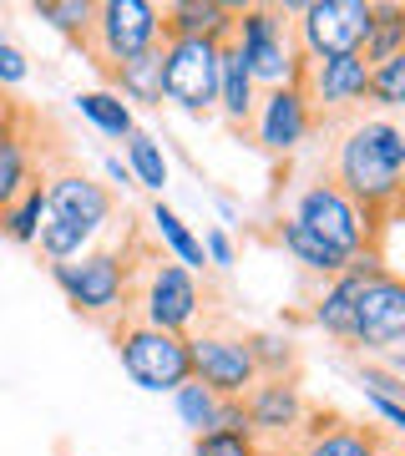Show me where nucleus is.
<instances>
[{"mask_svg": "<svg viewBox=\"0 0 405 456\" xmlns=\"http://www.w3.org/2000/svg\"><path fill=\"white\" fill-rule=\"evenodd\" d=\"M360 213H370L385 228L395 218L405 183V127L390 117H355L344 122L340 142L329 152V178Z\"/></svg>", "mask_w": 405, "mask_h": 456, "instance_id": "f257e3e1", "label": "nucleus"}, {"mask_svg": "<svg viewBox=\"0 0 405 456\" xmlns=\"http://www.w3.org/2000/svg\"><path fill=\"white\" fill-rule=\"evenodd\" d=\"M132 274H137V264H127L122 248H97V254H81L71 264H51V279L61 284L66 305L92 325H117V314L127 320Z\"/></svg>", "mask_w": 405, "mask_h": 456, "instance_id": "f03ea898", "label": "nucleus"}, {"mask_svg": "<svg viewBox=\"0 0 405 456\" xmlns=\"http://www.w3.org/2000/svg\"><path fill=\"white\" fill-rule=\"evenodd\" d=\"M294 11L299 5H243L239 11V26H233V41H239L243 51V66H248V77H254V86H289L294 77H299V66H304V56H299V46H294Z\"/></svg>", "mask_w": 405, "mask_h": 456, "instance_id": "7ed1b4c3", "label": "nucleus"}, {"mask_svg": "<svg viewBox=\"0 0 405 456\" xmlns=\"http://www.w3.org/2000/svg\"><path fill=\"white\" fill-rule=\"evenodd\" d=\"M112 345L122 370L142 386V391H178L193 380V355H188V335L142 325V320H122L112 325Z\"/></svg>", "mask_w": 405, "mask_h": 456, "instance_id": "20e7f679", "label": "nucleus"}, {"mask_svg": "<svg viewBox=\"0 0 405 456\" xmlns=\"http://www.w3.org/2000/svg\"><path fill=\"white\" fill-rule=\"evenodd\" d=\"M294 46L304 61H335V56H360L370 36L375 0H309L294 11Z\"/></svg>", "mask_w": 405, "mask_h": 456, "instance_id": "39448f33", "label": "nucleus"}, {"mask_svg": "<svg viewBox=\"0 0 405 456\" xmlns=\"http://www.w3.org/2000/svg\"><path fill=\"white\" fill-rule=\"evenodd\" d=\"M299 86H304V102L314 112V127H344V122L365 117V107H370V66L360 56L304 61Z\"/></svg>", "mask_w": 405, "mask_h": 456, "instance_id": "423d86ee", "label": "nucleus"}, {"mask_svg": "<svg viewBox=\"0 0 405 456\" xmlns=\"http://www.w3.org/2000/svg\"><path fill=\"white\" fill-rule=\"evenodd\" d=\"M289 218L294 224H304V228H314L324 244H335L340 254H350V259L375 254V248H380V233H385L370 213H360L335 183H324V178L309 183L304 193H299V203H294Z\"/></svg>", "mask_w": 405, "mask_h": 456, "instance_id": "0eeeda50", "label": "nucleus"}, {"mask_svg": "<svg viewBox=\"0 0 405 456\" xmlns=\"http://www.w3.org/2000/svg\"><path fill=\"white\" fill-rule=\"evenodd\" d=\"M162 46V11L147 5V0H101L97 20H92V36H86V56L97 71L117 61H132L142 51Z\"/></svg>", "mask_w": 405, "mask_h": 456, "instance_id": "6e6552de", "label": "nucleus"}, {"mask_svg": "<svg viewBox=\"0 0 405 456\" xmlns=\"http://www.w3.org/2000/svg\"><path fill=\"white\" fill-rule=\"evenodd\" d=\"M218 46L223 41H162V102L208 122L218 112Z\"/></svg>", "mask_w": 405, "mask_h": 456, "instance_id": "1a4fd4ad", "label": "nucleus"}, {"mask_svg": "<svg viewBox=\"0 0 405 456\" xmlns=\"http://www.w3.org/2000/svg\"><path fill=\"white\" fill-rule=\"evenodd\" d=\"M203 310V294H198V279L182 269V264H167L158 259L147 269V284L142 294L132 299L127 320H142V325H158V330H173V335H188Z\"/></svg>", "mask_w": 405, "mask_h": 456, "instance_id": "9d476101", "label": "nucleus"}, {"mask_svg": "<svg viewBox=\"0 0 405 456\" xmlns=\"http://www.w3.org/2000/svg\"><path fill=\"white\" fill-rule=\"evenodd\" d=\"M355 350H401L405 345V279L401 274H375L360 284L355 299V335H350Z\"/></svg>", "mask_w": 405, "mask_h": 456, "instance_id": "9b49d317", "label": "nucleus"}, {"mask_svg": "<svg viewBox=\"0 0 405 456\" xmlns=\"http://www.w3.org/2000/svg\"><path fill=\"white\" fill-rule=\"evenodd\" d=\"M188 355H193V380H203L218 401H243L259 386V365L248 355L243 335H208L203 330L188 340Z\"/></svg>", "mask_w": 405, "mask_h": 456, "instance_id": "f8f14e48", "label": "nucleus"}, {"mask_svg": "<svg viewBox=\"0 0 405 456\" xmlns=\"http://www.w3.org/2000/svg\"><path fill=\"white\" fill-rule=\"evenodd\" d=\"M243 411H248V431L259 446H294L309 416V401L299 391V380H259L243 395Z\"/></svg>", "mask_w": 405, "mask_h": 456, "instance_id": "ddd939ff", "label": "nucleus"}, {"mask_svg": "<svg viewBox=\"0 0 405 456\" xmlns=\"http://www.w3.org/2000/svg\"><path fill=\"white\" fill-rule=\"evenodd\" d=\"M309 132H314V112H309L299 77H294L289 86H274V92H263L259 97V107H254V137H259L263 152L289 158V152L304 147Z\"/></svg>", "mask_w": 405, "mask_h": 456, "instance_id": "4468645a", "label": "nucleus"}, {"mask_svg": "<svg viewBox=\"0 0 405 456\" xmlns=\"http://www.w3.org/2000/svg\"><path fill=\"white\" fill-rule=\"evenodd\" d=\"M385 446V431L340 411H309L299 436H294V456H375Z\"/></svg>", "mask_w": 405, "mask_h": 456, "instance_id": "2eb2a0df", "label": "nucleus"}, {"mask_svg": "<svg viewBox=\"0 0 405 456\" xmlns=\"http://www.w3.org/2000/svg\"><path fill=\"white\" fill-rule=\"evenodd\" d=\"M112 208H117V198L107 193L97 178L77 173V167L46 178V213H51V218H61V224H71L81 239L101 233V224L112 218Z\"/></svg>", "mask_w": 405, "mask_h": 456, "instance_id": "dca6fc26", "label": "nucleus"}, {"mask_svg": "<svg viewBox=\"0 0 405 456\" xmlns=\"http://www.w3.org/2000/svg\"><path fill=\"white\" fill-rule=\"evenodd\" d=\"M375 274H385V259H380V248L375 254H360V259H350V269L344 274H335L329 284H324V294L314 299V325L329 335V340L350 345V335H355V299H360V284Z\"/></svg>", "mask_w": 405, "mask_h": 456, "instance_id": "f3484780", "label": "nucleus"}, {"mask_svg": "<svg viewBox=\"0 0 405 456\" xmlns=\"http://www.w3.org/2000/svg\"><path fill=\"white\" fill-rule=\"evenodd\" d=\"M239 26V5L218 0H178L162 11V41H228Z\"/></svg>", "mask_w": 405, "mask_h": 456, "instance_id": "a211bd4d", "label": "nucleus"}, {"mask_svg": "<svg viewBox=\"0 0 405 456\" xmlns=\"http://www.w3.org/2000/svg\"><path fill=\"white\" fill-rule=\"evenodd\" d=\"M254 107H259L254 77H248V66H243L239 41L228 36L223 46H218V112H223V122L233 132H243V127H254Z\"/></svg>", "mask_w": 405, "mask_h": 456, "instance_id": "6ab92c4d", "label": "nucleus"}, {"mask_svg": "<svg viewBox=\"0 0 405 456\" xmlns=\"http://www.w3.org/2000/svg\"><path fill=\"white\" fill-rule=\"evenodd\" d=\"M274 244H284V254H289L294 264H304L309 274L335 279V274H344V269H350V254H340L335 244H324V239L314 233V228L294 224V218H279Z\"/></svg>", "mask_w": 405, "mask_h": 456, "instance_id": "aec40b11", "label": "nucleus"}, {"mask_svg": "<svg viewBox=\"0 0 405 456\" xmlns=\"http://www.w3.org/2000/svg\"><path fill=\"white\" fill-rule=\"evenodd\" d=\"M112 82V97L142 102V107H162V46L132 56V61H117L101 71Z\"/></svg>", "mask_w": 405, "mask_h": 456, "instance_id": "412c9836", "label": "nucleus"}, {"mask_svg": "<svg viewBox=\"0 0 405 456\" xmlns=\"http://www.w3.org/2000/svg\"><path fill=\"white\" fill-rule=\"evenodd\" d=\"M248 340V355L259 365V380H299V345L279 330H254L243 335Z\"/></svg>", "mask_w": 405, "mask_h": 456, "instance_id": "4be33fe9", "label": "nucleus"}, {"mask_svg": "<svg viewBox=\"0 0 405 456\" xmlns=\"http://www.w3.org/2000/svg\"><path fill=\"white\" fill-rule=\"evenodd\" d=\"M401 51H405V5H375L370 36H365V46H360V61L380 66V61H390V56H401Z\"/></svg>", "mask_w": 405, "mask_h": 456, "instance_id": "5701e85b", "label": "nucleus"}, {"mask_svg": "<svg viewBox=\"0 0 405 456\" xmlns=\"http://www.w3.org/2000/svg\"><path fill=\"white\" fill-rule=\"evenodd\" d=\"M46 178H36L26 193L11 203V208L0 213V233L11 239V244H36V233H41V224H46V188H41Z\"/></svg>", "mask_w": 405, "mask_h": 456, "instance_id": "b1692460", "label": "nucleus"}, {"mask_svg": "<svg viewBox=\"0 0 405 456\" xmlns=\"http://www.w3.org/2000/svg\"><path fill=\"white\" fill-rule=\"evenodd\" d=\"M36 183V167H31V142H26V127L16 137L0 142V213L11 208L26 188Z\"/></svg>", "mask_w": 405, "mask_h": 456, "instance_id": "393cba45", "label": "nucleus"}, {"mask_svg": "<svg viewBox=\"0 0 405 456\" xmlns=\"http://www.w3.org/2000/svg\"><path fill=\"white\" fill-rule=\"evenodd\" d=\"M152 228H158V239H162V244H167V248H173V254L182 259V269H188V274H203V269H208L203 239H198L193 228L182 224L178 213L167 208V203H158V208H152Z\"/></svg>", "mask_w": 405, "mask_h": 456, "instance_id": "a878e982", "label": "nucleus"}, {"mask_svg": "<svg viewBox=\"0 0 405 456\" xmlns=\"http://www.w3.org/2000/svg\"><path fill=\"white\" fill-rule=\"evenodd\" d=\"M77 112L86 117L92 127H101L107 137H132V132H137V122H132V112H127V102L112 97V92H81Z\"/></svg>", "mask_w": 405, "mask_h": 456, "instance_id": "bb28decb", "label": "nucleus"}, {"mask_svg": "<svg viewBox=\"0 0 405 456\" xmlns=\"http://www.w3.org/2000/svg\"><path fill=\"white\" fill-rule=\"evenodd\" d=\"M31 11H36L41 20H51L61 36H71L77 46H86L92 20H97V5H92V0H36Z\"/></svg>", "mask_w": 405, "mask_h": 456, "instance_id": "cd10ccee", "label": "nucleus"}, {"mask_svg": "<svg viewBox=\"0 0 405 456\" xmlns=\"http://www.w3.org/2000/svg\"><path fill=\"white\" fill-rule=\"evenodd\" d=\"M127 173L137 178V188H152V193L167 188V158H162V147L147 132H132L127 137Z\"/></svg>", "mask_w": 405, "mask_h": 456, "instance_id": "c85d7f7f", "label": "nucleus"}, {"mask_svg": "<svg viewBox=\"0 0 405 456\" xmlns=\"http://www.w3.org/2000/svg\"><path fill=\"white\" fill-rule=\"evenodd\" d=\"M178 416H182V426H193V436H203V431H213L218 426V395L203 386V380H188V386H178Z\"/></svg>", "mask_w": 405, "mask_h": 456, "instance_id": "c756f323", "label": "nucleus"}, {"mask_svg": "<svg viewBox=\"0 0 405 456\" xmlns=\"http://www.w3.org/2000/svg\"><path fill=\"white\" fill-rule=\"evenodd\" d=\"M370 107H380V112H401L405 107V51L370 66Z\"/></svg>", "mask_w": 405, "mask_h": 456, "instance_id": "7c9ffc66", "label": "nucleus"}, {"mask_svg": "<svg viewBox=\"0 0 405 456\" xmlns=\"http://www.w3.org/2000/svg\"><path fill=\"white\" fill-rule=\"evenodd\" d=\"M193 456H259V441L233 436V431H203L193 436Z\"/></svg>", "mask_w": 405, "mask_h": 456, "instance_id": "2f4dec72", "label": "nucleus"}, {"mask_svg": "<svg viewBox=\"0 0 405 456\" xmlns=\"http://www.w3.org/2000/svg\"><path fill=\"white\" fill-rule=\"evenodd\" d=\"M360 386H365V395H375V401H401L405 406V380L401 375H390L385 365H375V360H365V365H355Z\"/></svg>", "mask_w": 405, "mask_h": 456, "instance_id": "473e14b6", "label": "nucleus"}, {"mask_svg": "<svg viewBox=\"0 0 405 456\" xmlns=\"http://www.w3.org/2000/svg\"><path fill=\"white\" fill-rule=\"evenodd\" d=\"M26 71H31V66H26V56H20V51L11 46L5 36H0V86H16V82H26Z\"/></svg>", "mask_w": 405, "mask_h": 456, "instance_id": "72a5a7b5", "label": "nucleus"}, {"mask_svg": "<svg viewBox=\"0 0 405 456\" xmlns=\"http://www.w3.org/2000/svg\"><path fill=\"white\" fill-rule=\"evenodd\" d=\"M213 431H233V436H254L248 431V411H243V401H223L218 406V426Z\"/></svg>", "mask_w": 405, "mask_h": 456, "instance_id": "f704fd0d", "label": "nucleus"}, {"mask_svg": "<svg viewBox=\"0 0 405 456\" xmlns=\"http://www.w3.org/2000/svg\"><path fill=\"white\" fill-rule=\"evenodd\" d=\"M20 127H26V112H20V102H11L5 97V86H0V142L16 137Z\"/></svg>", "mask_w": 405, "mask_h": 456, "instance_id": "c9c22d12", "label": "nucleus"}, {"mask_svg": "<svg viewBox=\"0 0 405 456\" xmlns=\"http://www.w3.org/2000/svg\"><path fill=\"white\" fill-rule=\"evenodd\" d=\"M203 254H208V264H218V269H228V264H233V244H228L223 228H213L208 239H203Z\"/></svg>", "mask_w": 405, "mask_h": 456, "instance_id": "e433bc0d", "label": "nucleus"}, {"mask_svg": "<svg viewBox=\"0 0 405 456\" xmlns=\"http://www.w3.org/2000/svg\"><path fill=\"white\" fill-rule=\"evenodd\" d=\"M365 401H370V411L380 416V421H390L395 431H405V406L401 401H375V395H365Z\"/></svg>", "mask_w": 405, "mask_h": 456, "instance_id": "4c0bfd02", "label": "nucleus"}, {"mask_svg": "<svg viewBox=\"0 0 405 456\" xmlns=\"http://www.w3.org/2000/svg\"><path fill=\"white\" fill-rule=\"evenodd\" d=\"M107 173H112L117 183H132V173H127V163H122V158H107Z\"/></svg>", "mask_w": 405, "mask_h": 456, "instance_id": "58836bf2", "label": "nucleus"}, {"mask_svg": "<svg viewBox=\"0 0 405 456\" xmlns=\"http://www.w3.org/2000/svg\"><path fill=\"white\" fill-rule=\"evenodd\" d=\"M375 456H405V441H390V436H385V446H380Z\"/></svg>", "mask_w": 405, "mask_h": 456, "instance_id": "ea45409f", "label": "nucleus"}, {"mask_svg": "<svg viewBox=\"0 0 405 456\" xmlns=\"http://www.w3.org/2000/svg\"><path fill=\"white\" fill-rule=\"evenodd\" d=\"M259 456H294V446H259Z\"/></svg>", "mask_w": 405, "mask_h": 456, "instance_id": "a19ab883", "label": "nucleus"}, {"mask_svg": "<svg viewBox=\"0 0 405 456\" xmlns=\"http://www.w3.org/2000/svg\"><path fill=\"white\" fill-rule=\"evenodd\" d=\"M395 218H405V183H401V203H395Z\"/></svg>", "mask_w": 405, "mask_h": 456, "instance_id": "79ce46f5", "label": "nucleus"}]
</instances>
